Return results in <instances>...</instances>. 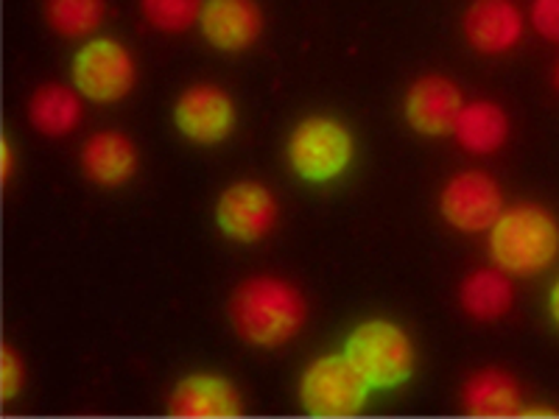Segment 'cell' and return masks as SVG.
Instances as JSON below:
<instances>
[{
  "label": "cell",
  "instance_id": "d4e9b609",
  "mask_svg": "<svg viewBox=\"0 0 559 419\" xmlns=\"http://www.w3.org/2000/svg\"><path fill=\"white\" fill-rule=\"evenodd\" d=\"M554 84H557V89H559V64H557V73H554Z\"/></svg>",
  "mask_w": 559,
  "mask_h": 419
},
{
  "label": "cell",
  "instance_id": "7c38bea8",
  "mask_svg": "<svg viewBox=\"0 0 559 419\" xmlns=\"http://www.w3.org/2000/svg\"><path fill=\"white\" fill-rule=\"evenodd\" d=\"M199 28L216 51H247L261 39L263 12L258 0H204Z\"/></svg>",
  "mask_w": 559,
  "mask_h": 419
},
{
  "label": "cell",
  "instance_id": "8fae6325",
  "mask_svg": "<svg viewBox=\"0 0 559 419\" xmlns=\"http://www.w3.org/2000/svg\"><path fill=\"white\" fill-rule=\"evenodd\" d=\"M168 411L182 419H233L243 414V397L229 378L197 372L174 386Z\"/></svg>",
  "mask_w": 559,
  "mask_h": 419
},
{
  "label": "cell",
  "instance_id": "3957f363",
  "mask_svg": "<svg viewBox=\"0 0 559 419\" xmlns=\"http://www.w3.org/2000/svg\"><path fill=\"white\" fill-rule=\"evenodd\" d=\"M342 352L361 372L372 392H389L412 381L417 363L408 333L389 319H369L358 324L344 342Z\"/></svg>",
  "mask_w": 559,
  "mask_h": 419
},
{
  "label": "cell",
  "instance_id": "52a82bcc",
  "mask_svg": "<svg viewBox=\"0 0 559 419\" xmlns=\"http://www.w3.org/2000/svg\"><path fill=\"white\" fill-rule=\"evenodd\" d=\"M439 213L448 227L464 236L489 232L503 213L501 184L484 171H459L439 193Z\"/></svg>",
  "mask_w": 559,
  "mask_h": 419
},
{
  "label": "cell",
  "instance_id": "603a6c76",
  "mask_svg": "<svg viewBox=\"0 0 559 419\" xmlns=\"http://www.w3.org/2000/svg\"><path fill=\"white\" fill-rule=\"evenodd\" d=\"M0 163H3V184L12 182V171H14V152L9 137H3V146H0Z\"/></svg>",
  "mask_w": 559,
  "mask_h": 419
},
{
  "label": "cell",
  "instance_id": "d6986e66",
  "mask_svg": "<svg viewBox=\"0 0 559 419\" xmlns=\"http://www.w3.org/2000/svg\"><path fill=\"white\" fill-rule=\"evenodd\" d=\"M107 17V0H45V20L68 39H84L98 32Z\"/></svg>",
  "mask_w": 559,
  "mask_h": 419
},
{
  "label": "cell",
  "instance_id": "277c9868",
  "mask_svg": "<svg viewBox=\"0 0 559 419\" xmlns=\"http://www.w3.org/2000/svg\"><path fill=\"white\" fill-rule=\"evenodd\" d=\"M286 154L288 166L299 179L311 184H328L349 168L356 154V140L336 118L311 115L294 127Z\"/></svg>",
  "mask_w": 559,
  "mask_h": 419
},
{
  "label": "cell",
  "instance_id": "ffe728a7",
  "mask_svg": "<svg viewBox=\"0 0 559 419\" xmlns=\"http://www.w3.org/2000/svg\"><path fill=\"white\" fill-rule=\"evenodd\" d=\"M204 0H140V12L157 32L179 34L197 26Z\"/></svg>",
  "mask_w": 559,
  "mask_h": 419
},
{
  "label": "cell",
  "instance_id": "2e32d148",
  "mask_svg": "<svg viewBox=\"0 0 559 419\" xmlns=\"http://www.w3.org/2000/svg\"><path fill=\"white\" fill-rule=\"evenodd\" d=\"M462 403L471 417L501 419L521 414L523 394L515 378L507 375L503 369H481L464 383Z\"/></svg>",
  "mask_w": 559,
  "mask_h": 419
},
{
  "label": "cell",
  "instance_id": "30bf717a",
  "mask_svg": "<svg viewBox=\"0 0 559 419\" xmlns=\"http://www.w3.org/2000/svg\"><path fill=\"white\" fill-rule=\"evenodd\" d=\"M462 109L464 96L459 84L448 76H439V73L419 76L406 89V101H403V115H406L408 127L414 132L426 134V137L451 134Z\"/></svg>",
  "mask_w": 559,
  "mask_h": 419
},
{
  "label": "cell",
  "instance_id": "5b68a950",
  "mask_svg": "<svg viewBox=\"0 0 559 419\" xmlns=\"http://www.w3.org/2000/svg\"><path fill=\"white\" fill-rule=\"evenodd\" d=\"M372 386L361 378L344 352L313 358L299 378V406L322 419L356 417L367 406Z\"/></svg>",
  "mask_w": 559,
  "mask_h": 419
},
{
  "label": "cell",
  "instance_id": "44dd1931",
  "mask_svg": "<svg viewBox=\"0 0 559 419\" xmlns=\"http://www.w3.org/2000/svg\"><path fill=\"white\" fill-rule=\"evenodd\" d=\"M23 381H26L23 358L14 352L12 344H3V349H0V392H3V400L12 403L23 392Z\"/></svg>",
  "mask_w": 559,
  "mask_h": 419
},
{
  "label": "cell",
  "instance_id": "4fadbf2b",
  "mask_svg": "<svg viewBox=\"0 0 559 419\" xmlns=\"http://www.w3.org/2000/svg\"><path fill=\"white\" fill-rule=\"evenodd\" d=\"M464 37L478 53L498 57L523 37V14L512 0H476L464 12Z\"/></svg>",
  "mask_w": 559,
  "mask_h": 419
},
{
  "label": "cell",
  "instance_id": "5bb4252c",
  "mask_svg": "<svg viewBox=\"0 0 559 419\" xmlns=\"http://www.w3.org/2000/svg\"><path fill=\"white\" fill-rule=\"evenodd\" d=\"M138 146L123 132H96L82 146V171L102 188H121L138 173Z\"/></svg>",
  "mask_w": 559,
  "mask_h": 419
},
{
  "label": "cell",
  "instance_id": "cb8c5ba5",
  "mask_svg": "<svg viewBox=\"0 0 559 419\" xmlns=\"http://www.w3.org/2000/svg\"><path fill=\"white\" fill-rule=\"evenodd\" d=\"M548 311H551V319L559 324V279L554 283L551 297H548Z\"/></svg>",
  "mask_w": 559,
  "mask_h": 419
},
{
  "label": "cell",
  "instance_id": "e0dca14e",
  "mask_svg": "<svg viewBox=\"0 0 559 419\" xmlns=\"http://www.w3.org/2000/svg\"><path fill=\"white\" fill-rule=\"evenodd\" d=\"M453 137L467 154H492L507 143L509 137V118L498 104L492 101H473L464 104L459 112Z\"/></svg>",
  "mask_w": 559,
  "mask_h": 419
},
{
  "label": "cell",
  "instance_id": "9c48e42d",
  "mask_svg": "<svg viewBox=\"0 0 559 419\" xmlns=\"http://www.w3.org/2000/svg\"><path fill=\"white\" fill-rule=\"evenodd\" d=\"M174 127L199 146H216L236 129V104L218 84H193L174 104Z\"/></svg>",
  "mask_w": 559,
  "mask_h": 419
},
{
  "label": "cell",
  "instance_id": "9a60e30c",
  "mask_svg": "<svg viewBox=\"0 0 559 419\" xmlns=\"http://www.w3.org/2000/svg\"><path fill=\"white\" fill-rule=\"evenodd\" d=\"M459 302L464 313L476 322H498L515 306V286L512 274L503 268H476L462 279Z\"/></svg>",
  "mask_w": 559,
  "mask_h": 419
},
{
  "label": "cell",
  "instance_id": "7a4b0ae2",
  "mask_svg": "<svg viewBox=\"0 0 559 419\" xmlns=\"http://www.w3.org/2000/svg\"><path fill=\"white\" fill-rule=\"evenodd\" d=\"M489 258L512 277H532L559 258V224L540 204H515L489 227Z\"/></svg>",
  "mask_w": 559,
  "mask_h": 419
},
{
  "label": "cell",
  "instance_id": "7402d4cb",
  "mask_svg": "<svg viewBox=\"0 0 559 419\" xmlns=\"http://www.w3.org/2000/svg\"><path fill=\"white\" fill-rule=\"evenodd\" d=\"M532 26L551 43H559V0H532Z\"/></svg>",
  "mask_w": 559,
  "mask_h": 419
},
{
  "label": "cell",
  "instance_id": "ba28073f",
  "mask_svg": "<svg viewBox=\"0 0 559 419\" xmlns=\"http://www.w3.org/2000/svg\"><path fill=\"white\" fill-rule=\"evenodd\" d=\"M216 224L229 241H263L277 224V199L254 179L233 182L216 202Z\"/></svg>",
  "mask_w": 559,
  "mask_h": 419
},
{
  "label": "cell",
  "instance_id": "8992f818",
  "mask_svg": "<svg viewBox=\"0 0 559 419\" xmlns=\"http://www.w3.org/2000/svg\"><path fill=\"white\" fill-rule=\"evenodd\" d=\"M138 82L132 51L118 39H90L73 57V87L96 104H115L127 98Z\"/></svg>",
  "mask_w": 559,
  "mask_h": 419
},
{
  "label": "cell",
  "instance_id": "ac0fdd59",
  "mask_svg": "<svg viewBox=\"0 0 559 419\" xmlns=\"http://www.w3.org/2000/svg\"><path fill=\"white\" fill-rule=\"evenodd\" d=\"M28 118H32L34 129L48 137L70 134L82 121V101H79L76 87L70 89L68 84L59 82L37 87L28 101Z\"/></svg>",
  "mask_w": 559,
  "mask_h": 419
},
{
  "label": "cell",
  "instance_id": "6da1fadb",
  "mask_svg": "<svg viewBox=\"0 0 559 419\" xmlns=\"http://www.w3.org/2000/svg\"><path fill=\"white\" fill-rule=\"evenodd\" d=\"M308 302L294 283L258 274L238 283L229 297V322L252 347L274 349L294 342L306 327Z\"/></svg>",
  "mask_w": 559,
  "mask_h": 419
}]
</instances>
